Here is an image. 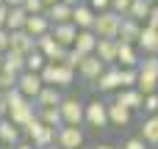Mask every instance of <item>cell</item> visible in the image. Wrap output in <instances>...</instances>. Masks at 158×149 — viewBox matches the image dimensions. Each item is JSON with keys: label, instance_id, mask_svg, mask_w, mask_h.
I'll return each instance as SVG.
<instances>
[{"label": "cell", "instance_id": "obj_1", "mask_svg": "<svg viewBox=\"0 0 158 149\" xmlns=\"http://www.w3.org/2000/svg\"><path fill=\"white\" fill-rule=\"evenodd\" d=\"M75 72H78V69H72V66H67V64H61V61H47V64H44V69H42L39 75H42L44 86L69 88V86L75 83Z\"/></svg>", "mask_w": 158, "mask_h": 149}, {"label": "cell", "instance_id": "obj_2", "mask_svg": "<svg viewBox=\"0 0 158 149\" xmlns=\"http://www.w3.org/2000/svg\"><path fill=\"white\" fill-rule=\"evenodd\" d=\"M25 135L33 141V147L42 149V147H50V144H56V135H58V127H50V124H44L39 116H33L25 127Z\"/></svg>", "mask_w": 158, "mask_h": 149}, {"label": "cell", "instance_id": "obj_3", "mask_svg": "<svg viewBox=\"0 0 158 149\" xmlns=\"http://www.w3.org/2000/svg\"><path fill=\"white\" fill-rule=\"evenodd\" d=\"M122 14H117L114 8H106V11H97V19H94V33L100 39H117L119 36V25H122Z\"/></svg>", "mask_w": 158, "mask_h": 149}, {"label": "cell", "instance_id": "obj_4", "mask_svg": "<svg viewBox=\"0 0 158 149\" xmlns=\"http://www.w3.org/2000/svg\"><path fill=\"white\" fill-rule=\"evenodd\" d=\"M61 116H64V124H83L86 122V102H81L78 97H64L61 100Z\"/></svg>", "mask_w": 158, "mask_h": 149}, {"label": "cell", "instance_id": "obj_5", "mask_svg": "<svg viewBox=\"0 0 158 149\" xmlns=\"http://www.w3.org/2000/svg\"><path fill=\"white\" fill-rule=\"evenodd\" d=\"M36 50H42L47 61H64V55H67V50H69V47L58 44V39H56L53 33H44V36H39V39H36Z\"/></svg>", "mask_w": 158, "mask_h": 149}, {"label": "cell", "instance_id": "obj_6", "mask_svg": "<svg viewBox=\"0 0 158 149\" xmlns=\"http://www.w3.org/2000/svg\"><path fill=\"white\" fill-rule=\"evenodd\" d=\"M100 94H108V91H119L122 88V83H119V64H108L106 69H103V75L92 83Z\"/></svg>", "mask_w": 158, "mask_h": 149}, {"label": "cell", "instance_id": "obj_7", "mask_svg": "<svg viewBox=\"0 0 158 149\" xmlns=\"http://www.w3.org/2000/svg\"><path fill=\"white\" fill-rule=\"evenodd\" d=\"M56 144L61 149L83 147V130H81L78 124H61V127H58V135H56Z\"/></svg>", "mask_w": 158, "mask_h": 149}, {"label": "cell", "instance_id": "obj_8", "mask_svg": "<svg viewBox=\"0 0 158 149\" xmlns=\"http://www.w3.org/2000/svg\"><path fill=\"white\" fill-rule=\"evenodd\" d=\"M86 124L89 127H106V124H111L108 122V102H103V100H92V102H86Z\"/></svg>", "mask_w": 158, "mask_h": 149}, {"label": "cell", "instance_id": "obj_9", "mask_svg": "<svg viewBox=\"0 0 158 149\" xmlns=\"http://www.w3.org/2000/svg\"><path fill=\"white\" fill-rule=\"evenodd\" d=\"M108 64L106 61H100V55L97 53H92V55H86L83 61H81V66H78V75L86 80V83H94L100 75H103V69H106Z\"/></svg>", "mask_w": 158, "mask_h": 149}, {"label": "cell", "instance_id": "obj_10", "mask_svg": "<svg viewBox=\"0 0 158 149\" xmlns=\"http://www.w3.org/2000/svg\"><path fill=\"white\" fill-rule=\"evenodd\" d=\"M17 88H19L28 100H36V97H39V91L44 88V80H42V75H39V72H28V69H25V72L19 75V80H17Z\"/></svg>", "mask_w": 158, "mask_h": 149}, {"label": "cell", "instance_id": "obj_11", "mask_svg": "<svg viewBox=\"0 0 158 149\" xmlns=\"http://www.w3.org/2000/svg\"><path fill=\"white\" fill-rule=\"evenodd\" d=\"M33 116H36V102H33V100H28V97H22V100L8 111V119H11L17 127H25Z\"/></svg>", "mask_w": 158, "mask_h": 149}, {"label": "cell", "instance_id": "obj_12", "mask_svg": "<svg viewBox=\"0 0 158 149\" xmlns=\"http://www.w3.org/2000/svg\"><path fill=\"white\" fill-rule=\"evenodd\" d=\"M142 28H144V22H139V19H133V17H125L122 25H119V36H117V39L125 41V44H139Z\"/></svg>", "mask_w": 158, "mask_h": 149}, {"label": "cell", "instance_id": "obj_13", "mask_svg": "<svg viewBox=\"0 0 158 149\" xmlns=\"http://www.w3.org/2000/svg\"><path fill=\"white\" fill-rule=\"evenodd\" d=\"M94 19H97V11L83 0L81 6H75L72 8V22L81 28V30H89V28H94Z\"/></svg>", "mask_w": 158, "mask_h": 149}, {"label": "cell", "instance_id": "obj_14", "mask_svg": "<svg viewBox=\"0 0 158 149\" xmlns=\"http://www.w3.org/2000/svg\"><path fill=\"white\" fill-rule=\"evenodd\" d=\"M8 50H17V53L28 55V53L36 50V36H31L25 28H22V30H11V47H8Z\"/></svg>", "mask_w": 158, "mask_h": 149}, {"label": "cell", "instance_id": "obj_15", "mask_svg": "<svg viewBox=\"0 0 158 149\" xmlns=\"http://www.w3.org/2000/svg\"><path fill=\"white\" fill-rule=\"evenodd\" d=\"M117 64H119V66H139V64H142V50H139V44H125V41H119Z\"/></svg>", "mask_w": 158, "mask_h": 149}, {"label": "cell", "instance_id": "obj_16", "mask_svg": "<svg viewBox=\"0 0 158 149\" xmlns=\"http://www.w3.org/2000/svg\"><path fill=\"white\" fill-rule=\"evenodd\" d=\"M78 25L75 22H58V25H53V36L58 39V44H64V47H72L75 44V39H78Z\"/></svg>", "mask_w": 158, "mask_h": 149}, {"label": "cell", "instance_id": "obj_17", "mask_svg": "<svg viewBox=\"0 0 158 149\" xmlns=\"http://www.w3.org/2000/svg\"><path fill=\"white\" fill-rule=\"evenodd\" d=\"M25 30L31 33V36H44V33H50L53 30V22H50V17L47 14H31L28 17V22H25Z\"/></svg>", "mask_w": 158, "mask_h": 149}, {"label": "cell", "instance_id": "obj_18", "mask_svg": "<svg viewBox=\"0 0 158 149\" xmlns=\"http://www.w3.org/2000/svg\"><path fill=\"white\" fill-rule=\"evenodd\" d=\"M61 100H64V94H61L58 86H44L33 102H36V111H39V108H56V105H61Z\"/></svg>", "mask_w": 158, "mask_h": 149}, {"label": "cell", "instance_id": "obj_19", "mask_svg": "<svg viewBox=\"0 0 158 149\" xmlns=\"http://www.w3.org/2000/svg\"><path fill=\"white\" fill-rule=\"evenodd\" d=\"M131 119H133V111L131 108H125L122 102H108V122L111 124H117V127H128L131 124Z\"/></svg>", "mask_w": 158, "mask_h": 149}, {"label": "cell", "instance_id": "obj_20", "mask_svg": "<svg viewBox=\"0 0 158 149\" xmlns=\"http://www.w3.org/2000/svg\"><path fill=\"white\" fill-rule=\"evenodd\" d=\"M72 8H75V6H69V3H64V0H58V3H50L44 14L50 17V22H53V25H58V22H72Z\"/></svg>", "mask_w": 158, "mask_h": 149}, {"label": "cell", "instance_id": "obj_21", "mask_svg": "<svg viewBox=\"0 0 158 149\" xmlns=\"http://www.w3.org/2000/svg\"><path fill=\"white\" fill-rule=\"evenodd\" d=\"M139 50H142L144 55H158V28H150V25H144V28H142Z\"/></svg>", "mask_w": 158, "mask_h": 149}, {"label": "cell", "instance_id": "obj_22", "mask_svg": "<svg viewBox=\"0 0 158 149\" xmlns=\"http://www.w3.org/2000/svg\"><path fill=\"white\" fill-rule=\"evenodd\" d=\"M97 41H100V36L89 28V30H78V39H75V50H81L83 55H92L94 50H97Z\"/></svg>", "mask_w": 158, "mask_h": 149}, {"label": "cell", "instance_id": "obj_23", "mask_svg": "<svg viewBox=\"0 0 158 149\" xmlns=\"http://www.w3.org/2000/svg\"><path fill=\"white\" fill-rule=\"evenodd\" d=\"M117 102H122V105L131 108V111H139V108H144V94H142L136 86H133V88H119Z\"/></svg>", "mask_w": 158, "mask_h": 149}, {"label": "cell", "instance_id": "obj_24", "mask_svg": "<svg viewBox=\"0 0 158 149\" xmlns=\"http://www.w3.org/2000/svg\"><path fill=\"white\" fill-rule=\"evenodd\" d=\"M117 50H119V39H100L94 53L100 55V61H106V64H117Z\"/></svg>", "mask_w": 158, "mask_h": 149}, {"label": "cell", "instance_id": "obj_25", "mask_svg": "<svg viewBox=\"0 0 158 149\" xmlns=\"http://www.w3.org/2000/svg\"><path fill=\"white\" fill-rule=\"evenodd\" d=\"M0 144H8V147H17L19 144V127L8 116L0 119Z\"/></svg>", "mask_w": 158, "mask_h": 149}, {"label": "cell", "instance_id": "obj_26", "mask_svg": "<svg viewBox=\"0 0 158 149\" xmlns=\"http://www.w3.org/2000/svg\"><path fill=\"white\" fill-rule=\"evenodd\" d=\"M3 69L22 75V72H25V55L17 53V50H6V53H3Z\"/></svg>", "mask_w": 158, "mask_h": 149}, {"label": "cell", "instance_id": "obj_27", "mask_svg": "<svg viewBox=\"0 0 158 149\" xmlns=\"http://www.w3.org/2000/svg\"><path fill=\"white\" fill-rule=\"evenodd\" d=\"M28 17H31V14L25 11V6H11L6 28H8V30H22V28H25V22H28Z\"/></svg>", "mask_w": 158, "mask_h": 149}, {"label": "cell", "instance_id": "obj_28", "mask_svg": "<svg viewBox=\"0 0 158 149\" xmlns=\"http://www.w3.org/2000/svg\"><path fill=\"white\" fill-rule=\"evenodd\" d=\"M156 3L158 0H133V3H131V11H128L125 17H133V19H139V22H147L150 8H153Z\"/></svg>", "mask_w": 158, "mask_h": 149}, {"label": "cell", "instance_id": "obj_29", "mask_svg": "<svg viewBox=\"0 0 158 149\" xmlns=\"http://www.w3.org/2000/svg\"><path fill=\"white\" fill-rule=\"evenodd\" d=\"M142 138L150 147H158V113H150V119L142 122Z\"/></svg>", "mask_w": 158, "mask_h": 149}, {"label": "cell", "instance_id": "obj_30", "mask_svg": "<svg viewBox=\"0 0 158 149\" xmlns=\"http://www.w3.org/2000/svg\"><path fill=\"white\" fill-rule=\"evenodd\" d=\"M36 116H39L44 124H50V127H61V124H64V116H61V108H58V105H56V108H39Z\"/></svg>", "mask_w": 158, "mask_h": 149}, {"label": "cell", "instance_id": "obj_31", "mask_svg": "<svg viewBox=\"0 0 158 149\" xmlns=\"http://www.w3.org/2000/svg\"><path fill=\"white\" fill-rule=\"evenodd\" d=\"M136 88H139L142 94H156L158 91V75H150V72H142V69H139V83H136Z\"/></svg>", "mask_w": 158, "mask_h": 149}, {"label": "cell", "instance_id": "obj_32", "mask_svg": "<svg viewBox=\"0 0 158 149\" xmlns=\"http://www.w3.org/2000/svg\"><path fill=\"white\" fill-rule=\"evenodd\" d=\"M44 64H47V58H44L42 50H33V53L25 55V69H28V72H42Z\"/></svg>", "mask_w": 158, "mask_h": 149}, {"label": "cell", "instance_id": "obj_33", "mask_svg": "<svg viewBox=\"0 0 158 149\" xmlns=\"http://www.w3.org/2000/svg\"><path fill=\"white\" fill-rule=\"evenodd\" d=\"M119 83L122 88H133L139 83V66H119Z\"/></svg>", "mask_w": 158, "mask_h": 149}, {"label": "cell", "instance_id": "obj_34", "mask_svg": "<svg viewBox=\"0 0 158 149\" xmlns=\"http://www.w3.org/2000/svg\"><path fill=\"white\" fill-rule=\"evenodd\" d=\"M17 80H19V75H17V72H8V69H3V66H0V91L14 88V86H17Z\"/></svg>", "mask_w": 158, "mask_h": 149}, {"label": "cell", "instance_id": "obj_35", "mask_svg": "<svg viewBox=\"0 0 158 149\" xmlns=\"http://www.w3.org/2000/svg\"><path fill=\"white\" fill-rule=\"evenodd\" d=\"M83 58H86V55H83V53H81V50H75V47H69V50H67V55H64V61H61V64H67V66H72V69H78V66H81V61H83Z\"/></svg>", "mask_w": 158, "mask_h": 149}, {"label": "cell", "instance_id": "obj_36", "mask_svg": "<svg viewBox=\"0 0 158 149\" xmlns=\"http://www.w3.org/2000/svg\"><path fill=\"white\" fill-rule=\"evenodd\" d=\"M139 69L142 72H150V75H158V55H142Z\"/></svg>", "mask_w": 158, "mask_h": 149}, {"label": "cell", "instance_id": "obj_37", "mask_svg": "<svg viewBox=\"0 0 158 149\" xmlns=\"http://www.w3.org/2000/svg\"><path fill=\"white\" fill-rule=\"evenodd\" d=\"M22 6H25L28 14H44V11H47V3H44V0H25Z\"/></svg>", "mask_w": 158, "mask_h": 149}, {"label": "cell", "instance_id": "obj_38", "mask_svg": "<svg viewBox=\"0 0 158 149\" xmlns=\"http://www.w3.org/2000/svg\"><path fill=\"white\" fill-rule=\"evenodd\" d=\"M144 111L158 113V94H144Z\"/></svg>", "mask_w": 158, "mask_h": 149}, {"label": "cell", "instance_id": "obj_39", "mask_svg": "<svg viewBox=\"0 0 158 149\" xmlns=\"http://www.w3.org/2000/svg\"><path fill=\"white\" fill-rule=\"evenodd\" d=\"M131 3H133V0H111V8H114L117 14H122V17H125V14L131 11Z\"/></svg>", "mask_w": 158, "mask_h": 149}, {"label": "cell", "instance_id": "obj_40", "mask_svg": "<svg viewBox=\"0 0 158 149\" xmlns=\"http://www.w3.org/2000/svg\"><path fill=\"white\" fill-rule=\"evenodd\" d=\"M11 47V30L8 28H0V53H6Z\"/></svg>", "mask_w": 158, "mask_h": 149}, {"label": "cell", "instance_id": "obj_41", "mask_svg": "<svg viewBox=\"0 0 158 149\" xmlns=\"http://www.w3.org/2000/svg\"><path fill=\"white\" fill-rule=\"evenodd\" d=\"M122 149H147V141L139 135V138H128L125 144H122Z\"/></svg>", "mask_w": 158, "mask_h": 149}, {"label": "cell", "instance_id": "obj_42", "mask_svg": "<svg viewBox=\"0 0 158 149\" xmlns=\"http://www.w3.org/2000/svg\"><path fill=\"white\" fill-rule=\"evenodd\" d=\"M94 11H106V8H111V0H86Z\"/></svg>", "mask_w": 158, "mask_h": 149}, {"label": "cell", "instance_id": "obj_43", "mask_svg": "<svg viewBox=\"0 0 158 149\" xmlns=\"http://www.w3.org/2000/svg\"><path fill=\"white\" fill-rule=\"evenodd\" d=\"M144 25H150V28H158V3L150 8V17H147V22Z\"/></svg>", "mask_w": 158, "mask_h": 149}, {"label": "cell", "instance_id": "obj_44", "mask_svg": "<svg viewBox=\"0 0 158 149\" xmlns=\"http://www.w3.org/2000/svg\"><path fill=\"white\" fill-rule=\"evenodd\" d=\"M8 11H11V6H8V3H0V28H6V22H8Z\"/></svg>", "mask_w": 158, "mask_h": 149}, {"label": "cell", "instance_id": "obj_45", "mask_svg": "<svg viewBox=\"0 0 158 149\" xmlns=\"http://www.w3.org/2000/svg\"><path fill=\"white\" fill-rule=\"evenodd\" d=\"M11 149H36V147H33V144H25V141H19L17 147H11Z\"/></svg>", "mask_w": 158, "mask_h": 149}, {"label": "cell", "instance_id": "obj_46", "mask_svg": "<svg viewBox=\"0 0 158 149\" xmlns=\"http://www.w3.org/2000/svg\"><path fill=\"white\" fill-rule=\"evenodd\" d=\"M94 149H117V147H114V144H97Z\"/></svg>", "mask_w": 158, "mask_h": 149}, {"label": "cell", "instance_id": "obj_47", "mask_svg": "<svg viewBox=\"0 0 158 149\" xmlns=\"http://www.w3.org/2000/svg\"><path fill=\"white\" fill-rule=\"evenodd\" d=\"M6 3H8V6H22L25 0H6Z\"/></svg>", "mask_w": 158, "mask_h": 149}, {"label": "cell", "instance_id": "obj_48", "mask_svg": "<svg viewBox=\"0 0 158 149\" xmlns=\"http://www.w3.org/2000/svg\"><path fill=\"white\" fill-rule=\"evenodd\" d=\"M64 3H69V6H81L83 0H64Z\"/></svg>", "mask_w": 158, "mask_h": 149}, {"label": "cell", "instance_id": "obj_49", "mask_svg": "<svg viewBox=\"0 0 158 149\" xmlns=\"http://www.w3.org/2000/svg\"><path fill=\"white\" fill-rule=\"evenodd\" d=\"M42 149H61L58 144H50V147H42Z\"/></svg>", "mask_w": 158, "mask_h": 149}, {"label": "cell", "instance_id": "obj_50", "mask_svg": "<svg viewBox=\"0 0 158 149\" xmlns=\"http://www.w3.org/2000/svg\"><path fill=\"white\" fill-rule=\"evenodd\" d=\"M44 3H47V6H50V3H58V0H44Z\"/></svg>", "mask_w": 158, "mask_h": 149}, {"label": "cell", "instance_id": "obj_51", "mask_svg": "<svg viewBox=\"0 0 158 149\" xmlns=\"http://www.w3.org/2000/svg\"><path fill=\"white\" fill-rule=\"evenodd\" d=\"M0 66H3V53H0Z\"/></svg>", "mask_w": 158, "mask_h": 149}, {"label": "cell", "instance_id": "obj_52", "mask_svg": "<svg viewBox=\"0 0 158 149\" xmlns=\"http://www.w3.org/2000/svg\"><path fill=\"white\" fill-rule=\"evenodd\" d=\"M78 149H86V147H78Z\"/></svg>", "mask_w": 158, "mask_h": 149}, {"label": "cell", "instance_id": "obj_53", "mask_svg": "<svg viewBox=\"0 0 158 149\" xmlns=\"http://www.w3.org/2000/svg\"><path fill=\"white\" fill-rule=\"evenodd\" d=\"M0 3H6V0H0Z\"/></svg>", "mask_w": 158, "mask_h": 149}, {"label": "cell", "instance_id": "obj_54", "mask_svg": "<svg viewBox=\"0 0 158 149\" xmlns=\"http://www.w3.org/2000/svg\"><path fill=\"white\" fill-rule=\"evenodd\" d=\"M0 119H3V116H0Z\"/></svg>", "mask_w": 158, "mask_h": 149}, {"label": "cell", "instance_id": "obj_55", "mask_svg": "<svg viewBox=\"0 0 158 149\" xmlns=\"http://www.w3.org/2000/svg\"><path fill=\"white\" fill-rule=\"evenodd\" d=\"M0 94H3V91H0Z\"/></svg>", "mask_w": 158, "mask_h": 149}]
</instances>
